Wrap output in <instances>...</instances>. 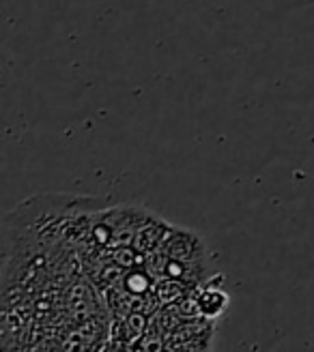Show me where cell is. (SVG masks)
I'll use <instances>...</instances> for the list:
<instances>
[{
    "instance_id": "1",
    "label": "cell",
    "mask_w": 314,
    "mask_h": 352,
    "mask_svg": "<svg viewBox=\"0 0 314 352\" xmlns=\"http://www.w3.org/2000/svg\"><path fill=\"white\" fill-rule=\"evenodd\" d=\"M218 277H211L207 284H202L194 294H191V296H194L198 314L207 320L222 318V316L226 314V309H229V305H231V294L220 286V281H216Z\"/></svg>"
}]
</instances>
